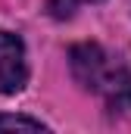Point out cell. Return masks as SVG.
I'll return each instance as SVG.
<instances>
[{
    "mask_svg": "<svg viewBox=\"0 0 131 134\" xmlns=\"http://www.w3.org/2000/svg\"><path fill=\"white\" fill-rule=\"evenodd\" d=\"M69 63H72L75 81L84 91L97 94L116 112L131 109V72L119 56L106 53L100 44H78L72 47Z\"/></svg>",
    "mask_w": 131,
    "mask_h": 134,
    "instance_id": "1",
    "label": "cell"
},
{
    "mask_svg": "<svg viewBox=\"0 0 131 134\" xmlns=\"http://www.w3.org/2000/svg\"><path fill=\"white\" fill-rule=\"evenodd\" d=\"M28 84L25 44L13 31H0V94H19Z\"/></svg>",
    "mask_w": 131,
    "mask_h": 134,
    "instance_id": "2",
    "label": "cell"
},
{
    "mask_svg": "<svg viewBox=\"0 0 131 134\" xmlns=\"http://www.w3.org/2000/svg\"><path fill=\"white\" fill-rule=\"evenodd\" d=\"M3 128H22V131H47V125L41 119H28V115H0V131Z\"/></svg>",
    "mask_w": 131,
    "mask_h": 134,
    "instance_id": "3",
    "label": "cell"
},
{
    "mask_svg": "<svg viewBox=\"0 0 131 134\" xmlns=\"http://www.w3.org/2000/svg\"><path fill=\"white\" fill-rule=\"evenodd\" d=\"M88 3H94V0H88Z\"/></svg>",
    "mask_w": 131,
    "mask_h": 134,
    "instance_id": "4",
    "label": "cell"
}]
</instances>
